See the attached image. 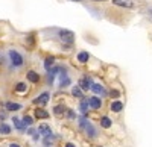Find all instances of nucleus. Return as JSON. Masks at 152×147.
Segmentation results:
<instances>
[{"mask_svg": "<svg viewBox=\"0 0 152 147\" xmlns=\"http://www.w3.org/2000/svg\"><path fill=\"white\" fill-rule=\"evenodd\" d=\"M79 126H81V129L87 133V137H90V138L96 137V129L93 127V125L90 123V121H87L84 117L79 118Z\"/></svg>", "mask_w": 152, "mask_h": 147, "instance_id": "nucleus-1", "label": "nucleus"}, {"mask_svg": "<svg viewBox=\"0 0 152 147\" xmlns=\"http://www.w3.org/2000/svg\"><path fill=\"white\" fill-rule=\"evenodd\" d=\"M59 38L64 44H72L75 41V33L72 30H59Z\"/></svg>", "mask_w": 152, "mask_h": 147, "instance_id": "nucleus-2", "label": "nucleus"}, {"mask_svg": "<svg viewBox=\"0 0 152 147\" xmlns=\"http://www.w3.org/2000/svg\"><path fill=\"white\" fill-rule=\"evenodd\" d=\"M9 58H11V62H12V65H14V67L23 65V58H21V55H20L18 52L11 50V52H9Z\"/></svg>", "mask_w": 152, "mask_h": 147, "instance_id": "nucleus-3", "label": "nucleus"}, {"mask_svg": "<svg viewBox=\"0 0 152 147\" xmlns=\"http://www.w3.org/2000/svg\"><path fill=\"white\" fill-rule=\"evenodd\" d=\"M88 103H90V106L93 109H99L100 106H102V100H100L99 97H90V99H88Z\"/></svg>", "mask_w": 152, "mask_h": 147, "instance_id": "nucleus-4", "label": "nucleus"}, {"mask_svg": "<svg viewBox=\"0 0 152 147\" xmlns=\"http://www.w3.org/2000/svg\"><path fill=\"white\" fill-rule=\"evenodd\" d=\"M113 3L117 6H123V8H134V3L131 0H113Z\"/></svg>", "mask_w": 152, "mask_h": 147, "instance_id": "nucleus-5", "label": "nucleus"}, {"mask_svg": "<svg viewBox=\"0 0 152 147\" xmlns=\"http://www.w3.org/2000/svg\"><path fill=\"white\" fill-rule=\"evenodd\" d=\"M47 102H49V93H43L40 97H38V99L34 100V103H37V105H44Z\"/></svg>", "mask_w": 152, "mask_h": 147, "instance_id": "nucleus-6", "label": "nucleus"}, {"mask_svg": "<svg viewBox=\"0 0 152 147\" xmlns=\"http://www.w3.org/2000/svg\"><path fill=\"white\" fill-rule=\"evenodd\" d=\"M38 132H40L43 137H47V135H50V133H52V129H50L47 125H40V127H38Z\"/></svg>", "mask_w": 152, "mask_h": 147, "instance_id": "nucleus-7", "label": "nucleus"}, {"mask_svg": "<svg viewBox=\"0 0 152 147\" xmlns=\"http://www.w3.org/2000/svg\"><path fill=\"white\" fill-rule=\"evenodd\" d=\"M79 87H81L82 90H88V88H91V80L88 79V77H82V79L79 80Z\"/></svg>", "mask_w": 152, "mask_h": 147, "instance_id": "nucleus-8", "label": "nucleus"}, {"mask_svg": "<svg viewBox=\"0 0 152 147\" xmlns=\"http://www.w3.org/2000/svg\"><path fill=\"white\" fill-rule=\"evenodd\" d=\"M91 90L96 93V94H100V96H105V90L102 85H99V83H91Z\"/></svg>", "mask_w": 152, "mask_h": 147, "instance_id": "nucleus-9", "label": "nucleus"}, {"mask_svg": "<svg viewBox=\"0 0 152 147\" xmlns=\"http://www.w3.org/2000/svg\"><path fill=\"white\" fill-rule=\"evenodd\" d=\"M28 80H31L32 83H37V82H40V76L35 71H28Z\"/></svg>", "mask_w": 152, "mask_h": 147, "instance_id": "nucleus-10", "label": "nucleus"}, {"mask_svg": "<svg viewBox=\"0 0 152 147\" xmlns=\"http://www.w3.org/2000/svg\"><path fill=\"white\" fill-rule=\"evenodd\" d=\"M5 108L8 109V111H18V109L21 108V105H18V103H12V102H6V103H5Z\"/></svg>", "mask_w": 152, "mask_h": 147, "instance_id": "nucleus-11", "label": "nucleus"}, {"mask_svg": "<svg viewBox=\"0 0 152 147\" xmlns=\"http://www.w3.org/2000/svg\"><path fill=\"white\" fill-rule=\"evenodd\" d=\"M122 109H123V103H122V102H113V103H111V111L120 112Z\"/></svg>", "mask_w": 152, "mask_h": 147, "instance_id": "nucleus-12", "label": "nucleus"}, {"mask_svg": "<svg viewBox=\"0 0 152 147\" xmlns=\"http://www.w3.org/2000/svg\"><path fill=\"white\" fill-rule=\"evenodd\" d=\"M44 140H43V144L46 146V147H50L52 146V143H53V140H55V137H53V133H50V135H47V137H43Z\"/></svg>", "mask_w": 152, "mask_h": 147, "instance_id": "nucleus-13", "label": "nucleus"}, {"mask_svg": "<svg viewBox=\"0 0 152 147\" xmlns=\"http://www.w3.org/2000/svg\"><path fill=\"white\" fill-rule=\"evenodd\" d=\"M53 62H55V59H53L52 56H49V58L44 61V67H46V70H47V71H50V70H52V67H53Z\"/></svg>", "mask_w": 152, "mask_h": 147, "instance_id": "nucleus-14", "label": "nucleus"}, {"mask_svg": "<svg viewBox=\"0 0 152 147\" xmlns=\"http://www.w3.org/2000/svg\"><path fill=\"white\" fill-rule=\"evenodd\" d=\"M88 59H90V55H88L87 52H81L78 55V61H79V62H82V64H85Z\"/></svg>", "mask_w": 152, "mask_h": 147, "instance_id": "nucleus-15", "label": "nucleus"}, {"mask_svg": "<svg viewBox=\"0 0 152 147\" xmlns=\"http://www.w3.org/2000/svg\"><path fill=\"white\" fill-rule=\"evenodd\" d=\"M88 108H90V103H88V100H87V99H82V100H81V111H82V114H87Z\"/></svg>", "mask_w": 152, "mask_h": 147, "instance_id": "nucleus-16", "label": "nucleus"}, {"mask_svg": "<svg viewBox=\"0 0 152 147\" xmlns=\"http://www.w3.org/2000/svg\"><path fill=\"white\" fill-rule=\"evenodd\" d=\"M100 126L105 127V129L111 127V120H110L108 117H102V118H100Z\"/></svg>", "mask_w": 152, "mask_h": 147, "instance_id": "nucleus-17", "label": "nucleus"}, {"mask_svg": "<svg viewBox=\"0 0 152 147\" xmlns=\"http://www.w3.org/2000/svg\"><path fill=\"white\" fill-rule=\"evenodd\" d=\"M9 132H11V127L8 125H5V123L0 125V135H8Z\"/></svg>", "mask_w": 152, "mask_h": 147, "instance_id": "nucleus-18", "label": "nucleus"}, {"mask_svg": "<svg viewBox=\"0 0 152 147\" xmlns=\"http://www.w3.org/2000/svg\"><path fill=\"white\" fill-rule=\"evenodd\" d=\"M35 117L37 118H47L49 114L44 111V109H37V111H35Z\"/></svg>", "mask_w": 152, "mask_h": 147, "instance_id": "nucleus-19", "label": "nucleus"}, {"mask_svg": "<svg viewBox=\"0 0 152 147\" xmlns=\"http://www.w3.org/2000/svg\"><path fill=\"white\" fill-rule=\"evenodd\" d=\"M66 112H67V108L62 106V105H59V106L55 108V114L56 115H62V114H66Z\"/></svg>", "mask_w": 152, "mask_h": 147, "instance_id": "nucleus-20", "label": "nucleus"}, {"mask_svg": "<svg viewBox=\"0 0 152 147\" xmlns=\"http://www.w3.org/2000/svg\"><path fill=\"white\" fill-rule=\"evenodd\" d=\"M12 121H14V126H15L18 130H23V129H24V123H23V121H20L18 118L14 117V118H12Z\"/></svg>", "mask_w": 152, "mask_h": 147, "instance_id": "nucleus-21", "label": "nucleus"}, {"mask_svg": "<svg viewBox=\"0 0 152 147\" xmlns=\"http://www.w3.org/2000/svg\"><path fill=\"white\" fill-rule=\"evenodd\" d=\"M72 94L75 96V97H79V99H82V91H81V87H75L73 90H72Z\"/></svg>", "mask_w": 152, "mask_h": 147, "instance_id": "nucleus-22", "label": "nucleus"}, {"mask_svg": "<svg viewBox=\"0 0 152 147\" xmlns=\"http://www.w3.org/2000/svg\"><path fill=\"white\" fill-rule=\"evenodd\" d=\"M23 123H24V126H31L32 123H34V120H32V117H29V115H26L23 118Z\"/></svg>", "mask_w": 152, "mask_h": 147, "instance_id": "nucleus-23", "label": "nucleus"}, {"mask_svg": "<svg viewBox=\"0 0 152 147\" xmlns=\"http://www.w3.org/2000/svg\"><path fill=\"white\" fill-rule=\"evenodd\" d=\"M26 88H28V87H26L24 83H21V82H20V83H17V87H15V90H17V91H20V93H21V91H26Z\"/></svg>", "mask_w": 152, "mask_h": 147, "instance_id": "nucleus-24", "label": "nucleus"}, {"mask_svg": "<svg viewBox=\"0 0 152 147\" xmlns=\"http://www.w3.org/2000/svg\"><path fill=\"white\" fill-rule=\"evenodd\" d=\"M34 46V35H29V47Z\"/></svg>", "mask_w": 152, "mask_h": 147, "instance_id": "nucleus-25", "label": "nucleus"}, {"mask_svg": "<svg viewBox=\"0 0 152 147\" xmlns=\"http://www.w3.org/2000/svg\"><path fill=\"white\" fill-rule=\"evenodd\" d=\"M67 115H69L70 118H75V114H73V111H69V109H67Z\"/></svg>", "mask_w": 152, "mask_h": 147, "instance_id": "nucleus-26", "label": "nucleus"}, {"mask_svg": "<svg viewBox=\"0 0 152 147\" xmlns=\"http://www.w3.org/2000/svg\"><path fill=\"white\" fill-rule=\"evenodd\" d=\"M119 97V91H116V90H114V91H111V97Z\"/></svg>", "mask_w": 152, "mask_h": 147, "instance_id": "nucleus-27", "label": "nucleus"}, {"mask_svg": "<svg viewBox=\"0 0 152 147\" xmlns=\"http://www.w3.org/2000/svg\"><path fill=\"white\" fill-rule=\"evenodd\" d=\"M9 147H20L18 144H15V143H12V144H9Z\"/></svg>", "mask_w": 152, "mask_h": 147, "instance_id": "nucleus-28", "label": "nucleus"}, {"mask_svg": "<svg viewBox=\"0 0 152 147\" xmlns=\"http://www.w3.org/2000/svg\"><path fill=\"white\" fill-rule=\"evenodd\" d=\"M66 147H75V146H73L72 143H67V144H66Z\"/></svg>", "mask_w": 152, "mask_h": 147, "instance_id": "nucleus-29", "label": "nucleus"}, {"mask_svg": "<svg viewBox=\"0 0 152 147\" xmlns=\"http://www.w3.org/2000/svg\"><path fill=\"white\" fill-rule=\"evenodd\" d=\"M72 2H81V0H72Z\"/></svg>", "mask_w": 152, "mask_h": 147, "instance_id": "nucleus-30", "label": "nucleus"}, {"mask_svg": "<svg viewBox=\"0 0 152 147\" xmlns=\"http://www.w3.org/2000/svg\"><path fill=\"white\" fill-rule=\"evenodd\" d=\"M94 2H104V0H94Z\"/></svg>", "mask_w": 152, "mask_h": 147, "instance_id": "nucleus-31", "label": "nucleus"}, {"mask_svg": "<svg viewBox=\"0 0 152 147\" xmlns=\"http://www.w3.org/2000/svg\"><path fill=\"white\" fill-rule=\"evenodd\" d=\"M97 147H102V146H97Z\"/></svg>", "mask_w": 152, "mask_h": 147, "instance_id": "nucleus-32", "label": "nucleus"}]
</instances>
